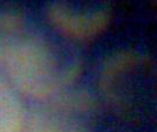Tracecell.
I'll return each mask as SVG.
<instances>
[{
  "label": "cell",
  "mask_w": 157,
  "mask_h": 132,
  "mask_svg": "<svg viewBox=\"0 0 157 132\" xmlns=\"http://www.w3.org/2000/svg\"><path fill=\"white\" fill-rule=\"evenodd\" d=\"M80 64L19 11L0 13V74L26 102L76 82Z\"/></svg>",
  "instance_id": "6da1fadb"
},
{
  "label": "cell",
  "mask_w": 157,
  "mask_h": 132,
  "mask_svg": "<svg viewBox=\"0 0 157 132\" xmlns=\"http://www.w3.org/2000/svg\"><path fill=\"white\" fill-rule=\"evenodd\" d=\"M157 72L149 57L122 50L105 61L100 72V90L118 111L129 113L147 104L156 90Z\"/></svg>",
  "instance_id": "7a4b0ae2"
},
{
  "label": "cell",
  "mask_w": 157,
  "mask_h": 132,
  "mask_svg": "<svg viewBox=\"0 0 157 132\" xmlns=\"http://www.w3.org/2000/svg\"><path fill=\"white\" fill-rule=\"evenodd\" d=\"M95 101L75 83L27 102L24 132H94Z\"/></svg>",
  "instance_id": "3957f363"
},
{
  "label": "cell",
  "mask_w": 157,
  "mask_h": 132,
  "mask_svg": "<svg viewBox=\"0 0 157 132\" xmlns=\"http://www.w3.org/2000/svg\"><path fill=\"white\" fill-rule=\"evenodd\" d=\"M45 18L54 32L71 41H88L103 33L110 21L105 7L78 9L65 1H54L46 7Z\"/></svg>",
  "instance_id": "277c9868"
},
{
  "label": "cell",
  "mask_w": 157,
  "mask_h": 132,
  "mask_svg": "<svg viewBox=\"0 0 157 132\" xmlns=\"http://www.w3.org/2000/svg\"><path fill=\"white\" fill-rule=\"evenodd\" d=\"M27 102L0 74V132H24Z\"/></svg>",
  "instance_id": "5b68a950"
}]
</instances>
